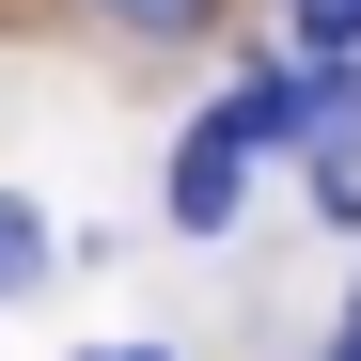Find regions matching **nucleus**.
Returning a JSON list of instances; mask_svg holds the SVG:
<instances>
[{"instance_id": "1", "label": "nucleus", "mask_w": 361, "mask_h": 361, "mask_svg": "<svg viewBox=\"0 0 361 361\" xmlns=\"http://www.w3.org/2000/svg\"><path fill=\"white\" fill-rule=\"evenodd\" d=\"M235 189H252V126L204 110V126L173 142V235H235Z\"/></svg>"}, {"instance_id": "2", "label": "nucleus", "mask_w": 361, "mask_h": 361, "mask_svg": "<svg viewBox=\"0 0 361 361\" xmlns=\"http://www.w3.org/2000/svg\"><path fill=\"white\" fill-rule=\"evenodd\" d=\"M47 267H63V235H47V220H32L16 189H0V298H32Z\"/></svg>"}, {"instance_id": "3", "label": "nucleus", "mask_w": 361, "mask_h": 361, "mask_svg": "<svg viewBox=\"0 0 361 361\" xmlns=\"http://www.w3.org/2000/svg\"><path fill=\"white\" fill-rule=\"evenodd\" d=\"M110 16H126V47H189V32L220 16V0H110Z\"/></svg>"}, {"instance_id": "4", "label": "nucleus", "mask_w": 361, "mask_h": 361, "mask_svg": "<svg viewBox=\"0 0 361 361\" xmlns=\"http://www.w3.org/2000/svg\"><path fill=\"white\" fill-rule=\"evenodd\" d=\"M298 47H314V63H345V47H361V0H298Z\"/></svg>"}, {"instance_id": "5", "label": "nucleus", "mask_w": 361, "mask_h": 361, "mask_svg": "<svg viewBox=\"0 0 361 361\" xmlns=\"http://www.w3.org/2000/svg\"><path fill=\"white\" fill-rule=\"evenodd\" d=\"M79 361H173V345H79Z\"/></svg>"}, {"instance_id": "6", "label": "nucleus", "mask_w": 361, "mask_h": 361, "mask_svg": "<svg viewBox=\"0 0 361 361\" xmlns=\"http://www.w3.org/2000/svg\"><path fill=\"white\" fill-rule=\"evenodd\" d=\"M330 361H361V298H345V330H330Z\"/></svg>"}]
</instances>
